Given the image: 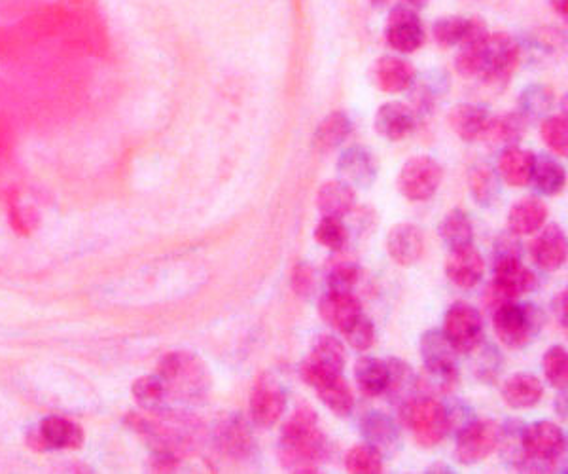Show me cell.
I'll use <instances>...</instances> for the list:
<instances>
[{"instance_id": "6da1fadb", "label": "cell", "mask_w": 568, "mask_h": 474, "mask_svg": "<svg viewBox=\"0 0 568 474\" xmlns=\"http://www.w3.org/2000/svg\"><path fill=\"white\" fill-rule=\"evenodd\" d=\"M328 456V440L322 435L317 412L302 404L284 423L279 457L288 473H319L322 461Z\"/></svg>"}, {"instance_id": "7a4b0ae2", "label": "cell", "mask_w": 568, "mask_h": 474, "mask_svg": "<svg viewBox=\"0 0 568 474\" xmlns=\"http://www.w3.org/2000/svg\"><path fill=\"white\" fill-rule=\"evenodd\" d=\"M158 376L165 385L167 397L182 402L203 399L211 387V376L205 363L190 351H173L161 359Z\"/></svg>"}, {"instance_id": "3957f363", "label": "cell", "mask_w": 568, "mask_h": 474, "mask_svg": "<svg viewBox=\"0 0 568 474\" xmlns=\"http://www.w3.org/2000/svg\"><path fill=\"white\" fill-rule=\"evenodd\" d=\"M400 418L413 440L423 448H434L449 433L447 406L430 395H415L400 404Z\"/></svg>"}, {"instance_id": "277c9868", "label": "cell", "mask_w": 568, "mask_h": 474, "mask_svg": "<svg viewBox=\"0 0 568 474\" xmlns=\"http://www.w3.org/2000/svg\"><path fill=\"white\" fill-rule=\"evenodd\" d=\"M544 313L534 304H519L517 300L504 302L493 310V327L504 346L521 349L529 346L544 327Z\"/></svg>"}, {"instance_id": "5b68a950", "label": "cell", "mask_w": 568, "mask_h": 474, "mask_svg": "<svg viewBox=\"0 0 568 474\" xmlns=\"http://www.w3.org/2000/svg\"><path fill=\"white\" fill-rule=\"evenodd\" d=\"M567 438L559 425L551 421H536L523 427L521 461L523 469H544L565 454Z\"/></svg>"}, {"instance_id": "8992f818", "label": "cell", "mask_w": 568, "mask_h": 474, "mask_svg": "<svg viewBox=\"0 0 568 474\" xmlns=\"http://www.w3.org/2000/svg\"><path fill=\"white\" fill-rule=\"evenodd\" d=\"M536 275L519 256H495V277L487 289L485 300L491 310H497L504 302L517 300L521 294L534 291Z\"/></svg>"}, {"instance_id": "52a82bcc", "label": "cell", "mask_w": 568, "mask_h": 474, "mask_svg": "<svg viewBox=\"0 0 568 474\" xmlns=\"http://www.w3.org/2000/svg\"><path fill=\"white\" fill-rule=\"evenodd\" d=\"M502 444V425L493 420H472L457 431L455 456L462 465H476L493 456Z\"/></svg>"}, {"instance_id": "ba28073f", "label": "cell", "mask_w": 568, "mask_h": 474, "mask_svg": "<svg viewBox=\"0 0 568 474\" xmlns=\"http://www.w3.org/2000/svg\"><path fill=\"white\" fill-rule=\"evenodd\" d=\"M444 181V167L432 156H413L398 175V190L409 201L430 200Z\"/></svg>"}, {"instance_id": "9c48e42d", "label": "cell", "mask_w": 568, "mask_h": 474, "mask_svg": "<svg viewBox=\"0 0 568 474\" xmlns=\"http://www.w3.org/2000/svg\"><path fill=\"white\" fill-rule=\"evenodd\" d=\"M300 372H302L303 382L317 391L320 401L328 406L330 412H334L339 418H347L353 414L355 395H353L351 385L345 382L343 374L320 370L307 363H302Z\"/></svg>"}, {"instance_id": "30bf717a", "label": "cell", "mask_w": 568, "mask_h": 474, "mask_svg": "<svg viewBox=\"0 0 568 474\" xmlns=\"http://www.w3.org/2000/svg\"><path fill=\"white\" fill-rule=\"evenodd\" d=\"M250 416L258 427H273L286 410V391L273 374H260L250 389Z\"/></svg>"}, {"instance_id": "8fae6325", "label": "cell", "mask_w": 568, "mask_h": 474, "mask_svg": "<svg viewBox=\"0 0 568 474\" xmlns=\"http://www.w3.org/2000/svg\"><path fill=\"white\" fill-rule=\"evenodd\" d=\"M444 334L457 349V353H468L483 340V319L480 311L470 304H453L444 319Z\"/></svg>"}, {"instance_id": "7c38bea8", "label": "cell", "mask_w": 568, "mask_h": 474, "mask_svg": "<svg viewBox=\"0 0 568 474\" xmlns=\"http://www.w3.org/2000/svg\"><path fill=\"white\" fill-rule=\"evenodd\" d=\"M519 63V44L508 33H495L485 40L481 76L489 82L508 80Z\"/></svg>"}, {"instance_id": "4fadbf2b", "label": "cell", "mask_w": 568, "mask_h": 474, "mask_svg": "<svg viewBox=\"0 0 568 474\" xmlns=\"http://www.w3.org/2000/svg\"><path fill=\"white\" fill-rule=\"evenodd\" d=\"M385 37L392 48L400 54H413L425 44V27L417 16V10L406 4L394 6L387 19Z\"/></svg>"}, {"instance_id": "5bb4252c", "label": "cell", "mask_w": 568, "mask_h": 474, "mask_svg": "<svg viewBox=\"0 0 568 474\" xmlns=\"http://www.w3.org/2000/svg\"><path fill=\"white\" fill-rule=\"evenodd\" d=\"M213 440L222 456L235 461L249 459L256 450L252 429L247 420L239 414H231L218 421L214 427Z\"/></svg>"}, {"instance_id": "9a60e30c", "label": "cell", "mask_w": 568, "mask_h": 474, "mask_svg": "<svg viewBox=\"0 0 568 474\" xmlns=\"http://www.w3.org/2000/svg\"><path fill=\"white\" fill-rule=\"evenodd\" d=\"M338 171L341 181L351 184L353 188H372L379 164L373 156L372 150L366 146H349L347 150L341 152L338 160Z\"/></svg>"}, {"instance_id": "2e32d148", "label": "cell", "mask_w": 568, "mask_h": 474, "mask_svg": "<svg viewBox=\"0 0 568 474\" xmlns=\"http://www.w3.org/2000/svg\"><path fill=\"white\" fill-rule=\"evenodd\" d=\"M531 245L534 264L544 272H557L565 266L568 256L567 234L561 226L548 224Z\"/></svg>"}, {"instance_id": "e0dca14e", "label": "cell", "mask_w": 568, "mask_h": 474, "mask_svg": "<svg viewBox=\"0 0 568 474\" xmlns=\"http://www.w3.org/2000/svg\"><path fill=\"white\" fill-rule=\"evenodd\" d=\"M82 440L84 433L76 423L59 416H50L40 421L29 444H33L36 450H65V448H78Z\"/></svg>"}, {"instance_id": "ac0fdd59", "label": "cell", "mask_w": 568, "mask_h": 474, "mask_svg": "<svg viewBox=\"0 0 568 474\" xmlns=\"http://www.w3.org/2000/svg\"><path fill=\"white\" fill-rule=\"evenodd\" d=\"M387 251L398 266L409 268L421 260L425 253V237L423 232L409 222L392 226L387 236Z\"/></svg>"}, {"instance_id": "d6986e66", "label": "cell", "mask_w": 568, "mask_h": 474, "mask_svg": "<svg viewBox=\"0 0 568 474\" xmlns=\"http://www.w3.org/2000/svg\"><path fill=\"white\" fill-rule=\"evenodd\" d=\"M445 274L459 289H474L485 274L483 256L472 247L451 251L445 262Z\"/></svg>"}, {"instance_id": "ffe728a7", "label": "cell", "mask_w": 568, "mask_h": 474, "mask_svg": "<svg viewBox=\"0 0 568 474\" xmlns=\"http://www.w3.org/2000/svg\"><path fill=\"white\" fill-rule=\"evenodd\" d=\"M373 78L381 92L404 93L415 84L417 71L406 59L387 55L375 63Z\"/></svg>"}, {"instance_id": "44dd1931", "label": "cell", "mask_w": 568, "mask_h": 474, "mask_svg": "<svg viewBox=\"0 0 568 474\" xmlns=\"http://www.w3.org/2000/svg\"><path fill=\"white\" fill-rule=\"evenodd\" d=\"M415 112L404 103H385L375 112V129L387 141L398 143L415 131Z\"/></svg>"}, {"instance_id": "7402d4cb", "label": "cell", "mask_w": 568, "mask_h": 474, "mask_svg": "<svg viewBox=\"0 0 568 474\" xmlns=\"http://www.w3.org/2000/svg\"><path fill=\"white\" fill-rule=\"evenodd\" d=\"M360 431L366 444H370L381 456L392 454L400 448V431L391 416H387L385 412H368L362 418Z\"/></svg>"}, {"instance_id": "603a6c76", "label": "cell", "mask_w": 568, "mask_h": 474, "mask_svg": "<svg viewBox=\"0 0 568 474\" xmlns=\"http://www.w3.org/2000/svg\"><path fill=\"white\" fill-rule=\"evenodd\" d=\"M534 164L536 156L531 150L519 148V146H508L500 158H498L497 173L500 181L508 186H527L533 179Z\"/></svg>"}, {"instance_id": "cb8c5ba5", "label": "cell", "mask_w": 568, "mask_h": 474, "mask_svg": "<svg viewBox=\"0 0 568 474\" xmlns=\"http://www.w3.org/2000/svg\"><path fill=\"white\" fill-rule=\"evenodd\" d=\"M319 311L326 325L341 332L362 313V304L356 294L328 291L320 298Z\"/></svg>"}, {"instance_id": "d4e9b609", "label": "cell", "mask_w": 568, "mask_h": 474, "mask_svg": "<svg viewBox=\"0 0 568 474\" xmlns=\"http://www.w3.org/2000/svg\"><path fill=\"white\" fill-rule=\"evenodd\" d=\"M548 207L538 198L515 201L508 213V228L515 236H533L546 226Z\"/></svg>"}, {"instance_id": "484cf974", "label": "cell", "mask_w": 568, "mask_h": 474, "mask_svg": "<svg viewBox=\"0 0 568 474\" xmlns=\"http://www.w3.org/2000/svg\"><path fill=\"white\" fill-rule=\"evenodd\" d=\"M317 207L322 217L343 219L355 211V188L345 181H326L317 192Z\"/></svg>"}, {"instance_id": "4316f807", "label": "cell", "mask_w": 568, "mask_h": 474, "mask_svg": "<svg viewBox=\"0 0 568 474\" xmlns=\"http://www.w3.org/2000/svg\"><path fill=\"white\" fill-rule=\"evenodd\" d=\"M544 397L542 382L527 372H519L502 383V399L515 410L533 408Z\"/></svg>"}, {"instance_id": "83f0119b", "label": "cell", "mask_w": 568, "mask_h": 474, "mask_svg": "<svg viewBox=\"0 0 568 474\" xmlns=\"http://www.w3.org/2000/svg\"><path fill=\"white\" fill-rule=\"evenodd\" d=\"M489 118L491 116L487 110L480 105H470V103H461L455 109L449 110L447 114L449 128L453 129L466 143L478 141L483 137Z\"/></svg>"}, {"instance_id": "f1b7e54d", "label": "cell", "mask_w": 568, "mask_h": 474, "mask_svg": "<svg viewBox=\"0 0 568 474\" xmlns=\"http://www.w3.org/2000/svg\"><path fill=\"white\" fill-rule=\"evenodd\" d=\"M303 363L320 368V370L343 374L345 363H347L345 346L339 342L334 334H319L313 340L311 351H309V355Z\"/></svg>"}, {"instance_id": "f546056e", "label": "cell", "mask_w": 568, "mask_h": 474, "mask_svg": "<svg viewBox=\"0 0 568 474\" xmlns=\"http://www.w3.org/2000/svg\"><path fill=\"white\" fill-rule=\"evenodd\" d=\"M353 133V122L345 112H332L319 124L313 137V145L319 152H332L343 145Z\"/></svg>"}, {"instance_id": "4dcf8cb0", "label": "cell", "mask_w": 568, "mask_h": 474, "mask_svg": "<svg viewBox=\"0 0 568 474\" xmlns=\"http://www.w3.org/2000/svg\"><path fill=\"white\" fill-rule=\"evenodd\" d=\"M525 129H527V118L519 112L517 114L510 112L500 118H489L481 139L493 145L515 146L525 135Z\"/></svg>"}, {"instance_id": "1f68e13d", "label": "cell", "mask_w": 568, "mask_h": 474, "mask_svg": "<svg viewBox=\"0 0 568 474\" xmlns=\"http://www.w3.org/2000/svg\"><path fill=\"white\" fill-rule=\"evenodd\" d=\"M440 236L449 251H459L472 247L474 243V224L462 209H453L445 215L440 224Z\"/></svg>"}, {"instance_id": "d6a6232c", "label": "cell", "mask_w": 568, "mask_h": 474, "mask_svg": "<svg viewBox=\"0 0 568 474\" xmlns=\"http://www.w3.org/2000/svg\"><path fill=\"white\" fill-rule=\"evenodd\" d=\"M355 380L364 395L368 397L385 395L387 380H389L387 361H381L375 357L360 359L355 365Z\"/></svg>"}, {"instance_id": "836d02e7", "label": "cell", "mask_w": 568, "mask_h": 474, "mask_svg": "<svg viewBox=\"0 0 568 474\" xmlns=\"http://www.w3.org/2000/svg\"><path fill=\"white\" fill-rule=\"evenodd\" d=\"M387 368H389V380L385 393L392 402L404 404L417 395V378L408 363H404L402 359H389Z\"/></svg>"}, {"instance_id": "e575fe53", "label": "cell", "mask_w": 568, "mask_h": 474, "mask_svg": "<svg viewBox=\"0 0 568 474\" xmlns=\"http://www.w3.org/2000/svg\"><path fill=\"white\" fill-rule=\"evenodd\" d=\"M531 183L534 184L538 194L555 196V194H559L565 188L567 173H565L563 165L557 164L551 158H540V160L536 158Z\"/></svg>"}, {"instance_id": "d590c367", "label": "cell", "mask_w": 568, "mask_h": 474, "mask_svg": "<svg viewBox=\"0 0 568 474\" xmlns=\"http://www.w3.org/2000/svg\"><path fill=\"white\" fill-rule=\"evenodd\" d=\"M470 192L481 207H491L500 194V177L487 164L476 165L470 171Z\"/></svg>"}, {"instance_id": "8d00e7d4", "label": "cell", "mask_w": 568, "mask_h": 474, "mask_svg": "<svg viewBox=\"0 0 568 474\" xmlns=\"http://www.w3.org/2000/svg\"><path fill=\"white\" fill-rule=\"evenodd\" d=\"M133 397L142 410H148V412H163L169 401L165 385L158 374L142 376L133 383Z\"/></svg>"}, {"instance_id": "74e56055", "label": "cell", "mask_w": 568, "mask_h": 474, "mask_svg": "<svg viewBox=\"0 0 568 474\" xmlns=\"http://www.w3.org/2000/svg\"><path fill=\"white\" fill-rule=\"evenodd\" d=\"M555 103V93L551 86L546 84H531L519 95V114L527 120L542 118L550 112Z\"/></svg>"}, {"instance_id": "f35d334b", "label": "cell", "mask_w": 568, "mask_h": 474, "mask_svg": "<svg viewBox=\"0 0 568 474\" xmlns=\"http://www.w3.org/2000/svg\"><path fill=\"white\" fill-rule=\"evenodd\" d=\"M466 355L472 357V370H474L478 380H481V382H495L497 380L498 374L502 372V363H504L497 347L481 340L480 344L474 347L472 351H468Z\"/></svg>"}, {"instance_id": "ab89813d", "label": "cell", "mask_w": 568, "mask_h": 474, "mask_svg": "<svg viewBox=\"0 0 568 474\" xmlns=\"http://www.w3.org/2000/svg\"><path fill=\"white\" fill-rule=\"evenodd\" d=\"M345 467L351 474L383 473V457L370 444H356L345 457Z\"/></svg>"}, {"instance_id": "60d3db41", "label": "cell", "mask_w": 568, "mask_h": 474, "mask_svg": "<svg viewBox=\"0 0 568 474\" xmlns=\"http://www.w3.org/2000/svg\"><path fill=\"white\" fill-rule=\"evenodd\" d=\"M315 239L324 249L338 253L341 249H345V245L349 241V230H347L343 219L322 217V220L317 224V230H315Z\"/></svg>"}, {"instance_id": "b9f144b4", "label": "cell", "mask_w": 568, "mask_h": 474, "mask_svg": "<svg viewBox=\"0 0 568 474\" xmlns=\"http://www.w3.org/2000/svg\"><path fill=\"white\" fill-rule=\"evenodd\" d=\"M470 29V18H462V16H447V18L438 19L432 27L434 38L440 46L444 48H453L459 46L462 40L468 35Z\"/></svg>"}, {"instance_id": "7bdbcfd3", "label": "cell", "mask_w": 568, "mask_h": 474, "mask_svg": "<svg viewBox=\"0 0 568 474\" xmlns=\"http://www.w3.org/2000/svg\"><path fill=\"white\" fill-rule=\"evenodd\" d=\"M544 376L557 391H565L568 383V353L565 346H551L544 355Z\"/></svg>"}, {"instance_id": "ee69618b", "label": "cell", "mask_w": 568, "mask_h": 474, "mask_svg": "<svg viewBox=\"0 0 568 474\" xmlns=\"http://www.w3.org/2000/svg\"><path fill=\"white\" fill-rule=\"evenodd\" d=\"M542 141L550 148L551 152L559 156H567L568 152V124L567 114L550 116L540 126Z\"/></svg>"}, {"instance_id": "f6af8a7d", "label": "cell", "mask_w": 568, "mask_h": 474, "mask_svg": "<svg viewBox=\"0 0 568 474\" xmlns=\"http://www.w3.org/2000/svg\"><path fill=\"white\" fill-rule=\"evenodd\" d=\"M347 346L355 349L358 353H364L368 349H372L375 344V327L372 321L360 313L351 325H347L345 329L341 330Z\"/></svg>"}, {"instance_id": "bcb514c9", "label": "cell", "mask_w": 568, "mask_h": 474, "mask_svg": "<svg viewBox=\"0 0 568 474\" xmlns=\"http://www.w3.org/2000/svg\"><path fill=\"white\" fill-rule=\"evenodd\" d=\"M362 270L356 264H339L332 274L328 277V291L347 292V294H355V289L360 283Z\"/></svg>"}, {"instance_id": "7dc6e473", "label": "cell", "mask_w": 568, "mask_h": 474, "mask_svg": "<svg viewBox=\"0 0 568 474\" xmlns=\"http://www.w3.org/2000/svg\"><path fill=\"white\" fill-rule=\"evenodd\" d=\"M292 289L302 296V298H309L315 292V272L307 262H300L294 266L292 270V277H290Z\"/></svg>"}, {"instance_id": "c3c4849f", "label": "cell", "mask_w": 568, "mask_h": 474, "mask_svg": "<svg viewBox=\"0 0 568 474\" xmlns=\"http://www.w3.org/2000/svg\"><path fill=\"white\" fill-rule=\"evenodd\" d=\"M495 256H519L521 258V243H519L515 234L502 236L498 239Z\"/></svg>"}, {"instance_id": "681fc988", "label": "cell", "mask_w": 568, "mask_h": 474, "mask_svg": "<svg viewBox=\"0 0 568 474\" xmlns=\"http://www.w3.org/2000/svg\"><path fill=\"white\" fill-rule=\"evenodd\" d=\"M567 291L561 292L555 302H553V311H555V317L559 319V323L567 329Z\"/></svg>"}, {"instance_id": "f907efd6", "label": "cell", "mask_w": 568, "mask_h": 474, "mask_svg": "<svg viewBox=\"0 0 568 474\" xmlns=\"http://www.w3.org/2000/svg\"><path fill=\"white\" fill-rule=\"evenodd\" d=\"M551 8L555 10V14H559L561 18H567L568 0H550Z\"/></svg>"}, {"instance_id": "816d5d0a", "label": "cell", "mask_w": 568, "mask_h": 474, "mask_svg": "<svg viewBox=\"0 0 568 474\" xmlns=\"http://www.w3.org/2000/svg\"><path fill=\"white\" fill-rule=\"evenodd\" d=\"M404 2H406V6L413 8V10H421L428 4V0H404Z\"/></svg>"}]
</instances>
